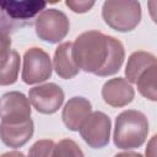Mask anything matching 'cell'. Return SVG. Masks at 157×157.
<instances>
[{
	"label": "cell",
	"mask_w": 157,
	"mask_h": 157,
	"mask_svg": "<svg viewBox=\"0 0 157 157\" xmlns=\"http://www.w3.org/2000/svg\"><path fill=\"white\" fill-rule=\"evenodd\" d=\"M45 6V1L38 0H0V29L11 34L32 26Z\"/></svg>",
	"instance_id": "3"
},
{
	"label": "cell",
	"mask_w": 157,
	"mask_h": 157,
	"mask_svg": "<svg viewBox=\"0 0 157 157\" xmlns=\"http://www.w3.org/2000/svg\"><path fill=\"white\" fill-rule=\"evenodd\" d=\"M71 50H72V43L65 42L59 44V47L54 52L53 69L55 70L56 75L64 80L75 77L80 71V69L76 66L72 59Z\"/></svg>",
	"instance_id": "13"
},
{
	"label": "cell",
	"mask_w": 157,
	"mask_h": 157,
	"mask_svg": "<svg viewBox=\"0 0 157 157\" xmlns=\"http://www.w3.org/2000/svg\"><path fill=\"white\" fill-rule=\"evenodd\" d=\"M141 5L134 0H108L103 2L102 17L107 26L118 32H130L141 21Z\"/></svg>",
	"instance_id": "4"
},
{
	"label": "cell",
	"mask_w": 157,
	"mask_h": 157,
	"mask_svg": "<svg viewBox=\"0 0 157 157\" xmlns=\"http://www.w3.org/2000/svg\"><path fill=\"white\" fill-rule=\"evenodd\" d=\"M110 118L103 112H92L78 129L82 140L92 148H102L110 140Z\"/></svg>",
	"instance_id": "7"
},
{
	"label": "cell",
	"mask_w": 157,
	"mask_h": 157,
	"mask_svg": "<svg viewBox=\"0 0 157 157\" xmlns=\"http://www.w3.org/2000/svg\"><path fill=\"white\" fill-rule=\"evenodd\" d=\"M34 124L33 120H28L21 124L0 123V140L11 148H18L26 145L33 136Z\"/></svg>",
	"instance_id": "12"
},
{
	"label": "cell",
	"mask_w": 157,
	"mask_h": 157,
	"mask_svg": "<svg viewBox=\"0 0 157 157\" xmlns=\"http://www.w3.org/2000/svg\"><path fill=\"white\" fill-rule=\"evenodd\" d=\"M65 94L63 88L53 82L34 86L28 92V101L32 107L42 114H54L63 105Z\"/></svg>",
	"instance_id": "8"
},
{
	"label": "cell",
	"mask_w": 157,
	"mask_h": 157,
	"mask_svg": "<svg viewBox=\"0 0 157 157\" xmlns=\"http://www.w3.org/2000/svg\"><path fill=\"white\" fill-rule=\"evenodd\" d=\"M156 78H157V65L145 70L136 80V86L140 94L152 102L157 101Z\"/></svg>",
	"instance_id": "16"
},
{
	"label": "cell",
	"mask_w": 157,
	"mask_h": 157,
	"mask_svg": "<svg viewBox=\"0 0 157 157\" xmlns=\"http://www.w3.org/2000/svg\"><path fill=\"white\" fill-rule=\"evenodd\" d=\"M103 101L114 108H121L132 102L135 91L124 77H114L104 82L102 87Z\"/></svg>",
	"instance_id": "10"
},
{
	"label": "cell",
	"mask_w": 157,
	"mask_h": 157,
	"mask_svg": "<svg viewBox=\"0 0 157 157\" xmlns=\"http://www.w3.org/2000/svg\"><path fill=\"white\" fill-rule=\"evenodd\" d=\"M11 37L2 29H0V58L5 56L11 50Z\"/></svg>",
	"instance_id": "20"
},
{
	"label": "cell",
	"mask_w": 157,
	"mask_h": 157,
	"mask_svg": "<svg viewBox=\"0 0 157 157\" xmlns=\"http://www.w3.org/2000/svg\"><path fill=\"white\" fill-rule=\"evenodd\" d=\"M146 157H156V135H153L147 144Z\"/></svg>",
	"instance_id": "21"
},
{
	"label": "cell",
	"mask_w": 157,
	"mask_h": 157,
	"mask_svg": "<svg viewBox=\"0 0 157 157\" xmlns=\"http://www.w3.org/2000/svg\"><path fill=\"white\" fill-rule=\"evenodd\" d=\"M0 157H25V155L22 152H18V151H10V152L2 153Z\"/></svg>",
	"instance_id": "23"
},
{
	"label": "cell",
	"mask_w": 157,
	"mask_h": 157,
	"mask_svg": "<svg viewBox=\"0 0 157 157\" xmlns=\"http://www.w3.org/2000/svg\"><path fill=\"white\" fill-rule=\"evenodd\" d=\"M52 157H85V155L74 140L63 139L54 145Z\"/></svg>",
	"instance_id": "17"
},
{
	"label": "cell",
	"mask_w": 157,
	"mask_h": 157,
	"mask_svg": "<svg viewBox=\"0 0 157 157\" xmlns=\"http://www.w3.org/2000/svg\"><path fill=\"white\" fill-rule=\"evenodd\" d=\"M54 145L55 144L53 140H38L31 146L28 151V157H52Z\"/></svg>",
	"instance_id": "18"
},
{
	"label": "cell",
	"mask_w": 157,
	"mask_h": 157,
	"mask_svg": "<svg viewBox=\"0 0 157 157\" xmlns=\"http://www.w3.org/2000/svg\"><path fill=\"white\" fill-rule=\"evenodd\" d=\"M157 65L156 61V56L152 53L145 52V50H137L134 52L126 63L125 66V76H126V81L131 85V83H136L137 77L148 67Z\"/></svg>",
	"instance_id": "14"
},
{
	"label": "cell",
	"mask_w": 157,
	"mask_h": 157,
	"mask_svg": "<svg viewBox=\"0 0 157 157\" xmlns=\"http://www.w3.org/2000/svg\"><path fill=\"white\" fill-rule=\"evenodd\" d=\"M72 59L85 72L107 77L117 74L125 59L123 43L99 31H86L72 43Z\"/></svg>",
	"instance_id": "1"
},
{
	"label": "cell",
	"mask_w": 157,
	"mask_h": 157,
	"mask_svg": "<svg viewBox=\"0 0 157 157\" xmlns=\"http://www.w3.org/2000/svg\"><path fill=\"white\" fill-rule=\"evenodd\" d=\"M20 54L10 50L5 56L0 58V86L13 85L18 78Z\"/></svg>",
	"instance_id": "15"
},
{
	"label": "cell",
	"mask_w": 157,
	"mask_h": 157,
	"mask_svg": "<svg viewBox=\"0 0 157 157\" xmlns=\"http://www.w3.org/2000/svg\"><path fill=\"white\" fill-rule=\"evenodd\" d=\"M53 72L52 60L42 48L32 47L23 54L22 81L26 85H36L50 78Z\"/></svg>",
	"instance_id": "6"
},
{
	"label": "cell",
	"mask_w": 157,
	"mask_h": 157,
	"mask_svg": "<svg viewBox=\"0 0 157 157\" xmlns=\"http://www.w3.org/2000/svg\"><path fill=\"white\" fill-rule=\"evenodd\" d=\"M114 157H144L141 153L139 152H131V151H126V152H120L117 153Z\"/></svg>",
	"instance_id": "22"
},
{
	"label": "cell",
	"mask_w": 157,
	"mask_h": 157,
	"mask_svg": "<svg viewBox=\"0 0 157 157\" xmlns=\"http://www.w3.org/2000/svg\"><path fill=\"white\" fill-rule=\"evenodd\" d=\"M37 37L47 43L61 42L70 31V21L67 16L58 9L43 10L34 21Z\"/></svg>",
	"instance_id": "5"
},
{
	"label": "cell",
	"mask_w": 157,
	"mask_h": 157,
	"mask_svg": "<svg viewBox=\"0 0 157 157\" xmlns=\"http://www.w3.org/2000/svg\"><path fill=\"white\" fill-rule=\"evenodd\" d=\"M31 104L28 98L18 91L6 92L0 97L1 123L21 124L31 120Z\"/></svg>",
	"instance_id": "9"
},
{
	"label": "cell",
	"mask_w": 157,
	"mask_h": 157,
	"mask_svg": "<svg viewBox=\"0 0 157 157\" xmlns=\"http://www.w3.org/2000/svg\"><path fill=\"white\" fill-rule=\"evenodd\" d=\"M92 113L91 102L85 97L70 98L61 112V119L64 125L71 131H78L82 123Z\"/></svg>",
	"instance_id": "11"
},
{
	"label": "cell",
	"mask_w": 157,
	"mask_h": 157,
	"mask_svg": "<svg viewBox=\"0 0 157 157\" xmlns=\"http://www.w3.org/2000/svg\"><path fill=\"white\" fill-rule=\"evenodd\" d=\"M147 135L148 120L142 112L128 109L115 118L113 141L118 148H139L146 141Z\"/></svg>",
	"instance_id": "2"
},
{
	"label": "cell",
	"mask_w": 157,
	"mask_h": 157,
	"mask_svg": "<svg viewBox=\"0 0 157 157\" xmlns=\"http://www.w3.org/2000/svg\"><path fill=\"white\" fill-rule=\"evenodd\" d=\"M65 5L75 13H85V12L90 11L93 7L94 1H88V0H66Z\"/></svg>",
	"instance_id": "19"
}]
</instances>
